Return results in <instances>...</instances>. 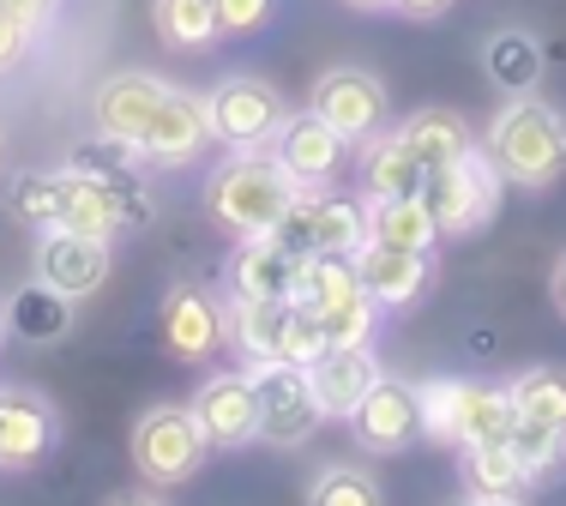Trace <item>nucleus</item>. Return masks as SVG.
Masks as SVG:
<instances>
[{
    "mask_svg": "<svg viewBox=\"0 0 566 506\" xmlns=\"http://www.w3.org/2000/svg\"><path fill=\"white\" fill-rule=\"evenodd\" d=\"M489 164L512 188H555L566 176V122L536 97H512L489 127Z\"/></svg>",
    "mask_w": 566,
    "mask_h": 506,
    "instance_id": "obj_1",
    "label": "nucleus"
},
{
    "mask_svg": "<svg viewBox=\"0 0 566 506\" xmlns=\"http://www.w3.org/2000/svg\"><path fill=\"white\" fill-rule=\"evenodd\" d=\"M290 199H295L290 169L265 151H235L218 176L206 181L211 218H218L229 235H241V242H248V235H272Z\"/></svg>",
    "mask_w": 566,
    "mask_h": 506,
    "instance_id": "obj_2",
    "label": "nucleus"
},
{
    "mask_svg": "<svg viewBox=\"0 0 566 506\" xmlns=\"http://www.w3.org/2000/svg\"><path fill=\"white\" fill-rule=\"evenodd\" d=\"M422 205L434 211L440 235L482 230V223L494 218V205H501V169L489 164V151H476V145H470V151L452 157L447 169H428Z\"/></svg>",
    "mask_w": 566,
    "mask_h": 506,
    "instance_id": "obj_3",
    "label": "nucleus"
},
{
    "mask_svg": "<svg viewBox=\"0 0 566 506\" xmlns=\"http://www.w3.org/2000/svg\"><path fill=\"white\" fill-rule=\"evenodd\" d=\"M211 452V434L199 429L193 404H157L139 417V429H133V464H139L145 483H187V476L206 464Z\"/></svg>",
    "mask_w": 566,
    "mask_h": 506,
    "instance_id": "obj_4",
    "label": "nucleus"
},
{
    "mask_svg": "<svg viewBox=\"0 0 566 506\" xmlns=\"http://www.w3.org/2000/svg\"><path fill=\"white\" fill-rule=\"evenodd\" d=\"M253 392H260V441L272 446H302L319 434L326 404L314 392V375L295 362H253Z\"/></svg>",
    "mask_w": 566,
    "mask_h": 506,
    "instance_id": "obj_5",
    "label": "nucleus"
},
{
    "mask_svg": "<svg viewBox=\"0 0 566 506\" xmlns=\"http://www.w3.org/2000/svg\"><path fill=\"white\" fill-rule=\"evenodd\" d=\"M206 109H211V139L235 145V151H260L283 127V97L265 78H223L206 97Z\"/></svg>",
    "mask_w": 566,
    "mask_h": 506,
    "instance_id": "obj_6",
    "label": "nucleus"
},
{
    "mask_svg": "<svg viewBox=\"0 0 566 506\" xmlns=\"http://www.w3.org/2000/svg\"><path fill=\"white\" fill-rule=\"evenodd\" d=\"M109 265H115V253L103 235H78V230H43L36 235V277H43L49 289H61V296H73V302L97 296V289L109 284Z\"/></svg>",
    "mask_w": 566,
    "mask_h": 506,
    "instance_id": "obj_7",
    "label": "nucleus"
},
{
    "mask_svg": "<svg viewBox=\"0 0 566 506\" xmlns=\"http://www.w3.org/2000/svg\"><path fill=\"white\" fill-rule=\"evenodd\" d=\"M61 441V417L31 386H0V471H36Z\"/></svg>",
    "mask_w": 566,
    "mask_h": 506,
    "instance_id": "obj_8",
    "label": "nucleus"
},
{
    "mask_svg": "<svg viewBox=\"0 0 566 506\" xmlns=\"http://www.w3.org/2000/svg\"><path fill=\"white\" fill-rule=\"evenodd\" d=\"M349 429H356V441L368 452H410L422 441V392L380 375L368 386V398L349 410Z\"/></svg>",
    "mask_w": 566,
    "mask_h": 506,
    "instance_id": "obj_9",
    "label": "nucleus"
},
{
    "mask_svg": "<svg viewBox=\"0 0 566 506\" xmlns=\"http://www.w3.org/2000/svg\"><path fill=\"white\" fill-rule=\"evenodd\" d=\"M307 109H314L319 122H332L344 139H374V127H380V115H386V85L374 73H361V66H332V73L314 78Z\"/></svg>",
    "mask_w": 566,
    "mask_h": 506,
    "instance_id": "obj_10",
    "label": "nucleus"
},
{
    "mask_svg": "<svg viewBox=\"0 0 566 506\" xmlns=\"http://www.w3.org/2000/svg\"><path fill=\"white\" fill-rule=\"evenodd\" d=\"M193 417L199 429L211 434V446H253L260 441V392H253L248 368H229V375H211L193 392Z\"/></svg>",
    "mask_w": 566,
    "mask_h": 506,
    "instance_id": "obj_11",
    "label": "nucleus"
},
{
    "mask_svg": "<svg viewBox=\"0 0 566 506\" xmlns=\"http://www.w3.org/2000/svg\"><path fill=\"white\" fill-rule=\"evenodd\" d=\"M344 145H349V139H344L338 127L319 122L314 109H302V115H283V127H277V139H272V157L290 169L295 188H319V181L338 176Z\"/></svg>",
    "mask_w": 566,
    "mask_h": 506,
    "instance_id": "obj_12",
    "label": "nucleus"
},
{
    "mask_svg": "<svg viewBox=\"0 0 566 506\" xmlns=\"http://www.w3.org/2000/svg\"><path fill=\"white\" fill-rule=\"evenodd\" d=\"M356 277L386 314L392 308H410L416 296L428 289L434 277V247H392V242H368L356 253Z\"/></svg>",
    "mask_w": 566,
    "mask_h": 506,
    "instance_id": "obj_13",
    "label": "nucleus"
},
{
    "mask_svg": "<svg viewBox=\"0 0 566 506\" xmlns=\"http://www.w3.org/2000/svg\"><path fill=\"white\" fill-rule=\"evenodd\" d=\"M211 145V109L206 97H193V91H175L157 103L151 127H145L139 139V157L145 164H187V157H199Z\"/></svg>",
    "mask_w": 566,
    "mask_h": 506,
    "instance_id": "obj_14",
    "label": "nucleus"
},
{
    "mask_svg": "<svg viewBox=\"0 0 566 506\" xmlns=\"http://www.w3.org/2000/svg\"><path fill=\"white\" fill-rule=\"evenodd\" d=\"M169 97V85L164 78H151V73H115L109 85L91 97V122H97L103 139H120V145H139L145 139V127H151V115H157V103Z\"/></svg>",
    "mask_w": 566,
    "mask_h": 506,
    "instance_id": "obj_15",
    "label": "nucleus"
},
{
    "mask_svg": "<svg viewBox=\"0 0 566 506\" xmlns=\"http://www.w3.org/2000/svg\"><path fill=\"white\" fill-rule=\"evenodd\" d=\"M157 331H164L169 356L199 362V356H211L223 344V314H218V302L199 296V289H169L164 308H157Z\"/></svg>",
    "mask_w": 566,
    "mask_h": 506,
    "instance_id": "obj_16",
    "label": "nucleus"
},
{
    "mask_svg": "<svg viewBox=\"0 0 566 506\" xmlns=\"http://www.w3.org/2000/svg\"><path fill=\"white\" fill-rule=\"evenodd\" d=\"M307 375H314V392H319V404H326V422L332 417L349 422V410H356L361 398H368V386L380 380V362L368 356V344H332Z\"/></svg>",
    "mask_w": 566,
    "mask_h": 506,
    "instance_id": "obj_17",
    "label": "nucleus"
},
{
    "mask_svg": "<svg viewBox=\"0 0 566 506\" xmlns=\"http://www.w3.org/2000/svg\"><path fill=\"white\" fill-rule=\"evenodd\" d=\"M290 314H295V296H235L223 331H229V344H235L248 362H272L277 344H283V326H290Z\"/></svg>",
    "mask_w": 566,
    "mask_h": 506,
    "instance_id": "obj_18",
    "label": "nucleus"
},
{
    "mask_svg": "<svg viewBox=\"0 0 566 506\" xmlns=\"http://www.w3.org/2000/svg\"><path fill=\"white\" fill-rule=\"evenodd\" d=\"M512 429H518V404H512V386L458 380V446L512 441Z\"/></svg>",
    "mask_w": 566,
    "mask_h": 506,
    "instance_id": "obj_19",
    "label": "nucleus"
},
{
    "mask_svg": "<svg viewBox=\"0 0 566 506\" xmlns=\"http://www.w3.org/2000/svg\"><path fill=\"white\" fill-rule=\"evenodd\" d=\"M295 253H283L272 235H248V242L235 247V260H229V284H235V296H290L295 289Z\"/></svg>",
    "mask_w": 566,
    "mask_h": 506,
    "instance_id": "obj_20",
    "label": "nucleus"
},
{
    "mask_svg": "<svg viewBox=\"0 0 566 506\" xmlns=\"http://www.w3.org/2000/svg\"><path fill=\"white\" fill-rule=\"evenodd\" d=\"M0 314H7V326L19 331V338H31V344H61L66 331H73V296L49 289L43 277H31L24 289H12V302Z\"/></svg>",
    "mask_w": 566,
    "mask_h": 506,
    "instance_id": "obj_21",
    "label": "nucleus"
},
{
    "mask_svg": "<svg viewBox=\"0 0 566 506\" xmlns=\"http://www.w3.org/2000/svg\"><path fill=\"white\" fill-rule=\"evenodd\" d=\"M398 139L422 169H447L452 157H464L470 145H476L470 127H464V115H452V109H416L410 122L398 127Z\"/></svg>",
    "mask_w": 566,
    "mask_h": 506,
    "instance_id": "obj_22",
    "label": "nucleus"
},
{
    "mask_svg": "<svg viewBox=\"0 0 566 506\" xmlns=\"http://www.w3.org/2000/svg\"><path fill=\"white\" fill-rule=\"evenodd\" d=\"M531 464L518 458L512 441H489V446H464V488L470 495H494V500H518L531 488Z\"/></svg>",
    "mask_w": 566,
    "mask_h": 506,
    "instance_id": "obj_23",
    "label": "nucleus"
},
{
    "mask_svg": "<svg viewBox=\"0 0 566 506\" xmlns=\"http://www.w3.org/2000/svg\"><path fill=\"white\" fill-rule=\"evenodd\" d=\"M482 66L506 97H531L543 85V43L531 31H494L489 49H482Z\"/></svg>",
    "mask_w": 566,
    "mask_h": 506,
    "instance_id": "obj_24",
    "label": "nucleus"
},
{
    "mask_svg": "<svg viewBox=\"0 0 566 506\" xmlns=\"http://www.w3.org/2000/svg\"><path fill=\"white\" fill-rule=\"evenodd\" d=\"M440 223L422 205V193L410 199H368V242H392V247H434Z\"/></svg>",
    "mask_w": 566,
    "mask_h": 506,
    "instance_id": "obj_25",
    "label": "nucleus"
},
{
    "mask_svg": "<svg viewBox=\"0 0 566 506\" xmlns=\"http://www.w3.org/2000/svg\"><path fill=\"white\" fill-rule=\"evenodd\" d=\"M356 289H361V277H356V260H349V253H307V260L295 265V289H290V296L302 302V308L326 314L332 302L356 296Z\"/></svg>",
    "mask_w": 566,
    "mask_h": 506,
    "instance_id": "obj_26",
    "label": "nucleus"
},
{
    "mask_svg": "<svg viewBox=\"0 0 566 506\" xmlns=\"http://www.w3.org/2000/svg\"><path fill=\"white\" fill-rule=\"evenodd\" d=\"M157 36L175 55H199L223 36L218 24V0H157Z\"/></svg>",
    "mask_w": 566,
    "mask_h": 506,
    "instance_id": "obj_27",
    "label": "nucleus"
},
{
    "mask_svg": "<svg viewBox=\"0 0 566 506\" xmlns=\"http://www.w3.org/2000/svg\"><path fill=\"white\" fill-rule=\"evenodd\" d=\"M361 181H368V199H410V193H422L428 169L403 151V139L392 133V139L368 145V157H361Z\"/></svg>",
    "mask_w": 566,
    "mask_h": 506,
    "instance_id": "obj_28",
    "label": "nucleus"
},
{
    "mask_svg": "<svg viewBox=\"0 0 566 506\" xmlns=\"http://www.w3.org/2000/svg\"><path fill=\"white\" fill-rule=\"evenodd\" d=\"M55 193H61V169H19L7 188V211L24 230H55Z\"/></svg>",
    "mask_w": 566,
    "mask_h": 506,
    "instance_id": "obj_29",
    "label": "nucleus"
},
{
    "mask_svg": "<svg viewBox=\"0 0 566 506\" xmlns=\"http://www.w3.org/2000/svg\"><path fill=\"white\" fill-rule=\"evenodd\" d=\"M307 506H386V495L361 464H326L307 483Z\"/></svg>",
    "mask_w": 566,
    "mask_h": 506,
    "instance_id": "obj_30",
    "label": "nucleus"
},
{
    "mask_svg": "<svg viewBox=\"0 0 566 506\" xmlns=\"http://www.w3.org/2000/svg\"><path fill=\"white\" fill-rule=\"evenodd\" d=\"M512 404H518V417L531 422H555L566 429V375L560 368H531V375L512 380Z\"/></svg>",
    "mask_w": 566,
    "mask_h": 506,
    "instance_id": "obj_31",
    "label": "nucleus"
},
{
    "mask_svg": "<svg viewBox=\"0 0 566 506\" xmlns=\"http://www.w3.org/2000/svg\"><path fill=\"white\" fill-rule=\"evenodd\" d=\"M368 247V205L356 199H319V253H356Z\"/></svg>",
    "mask_w": 566,
    "mask_h": 506,
    "instance_id": "obj_32",
    "label": "nucleus"
},
{
    "mask_svg": "<svg viewBox=\"0 0 566 506\" xmlns=\"http://www.w3.org/2000/svg\"><path fill=\"white\" fill-rule=\"evenodd\" d=\"M319 188H295V199L283 205V218H277V230H272V242L283 253H295V260H307V253H319Z\"/></svg>",
    "mask_w": 566,
    "mask_h": 506,
    "instance_id": "obj_33",
    "label": "nucleus"
},
{
    "mask_svg": "<svg viewBox=\"0 0 566 506\" xmlns=\"http://www.w3.org/2000/svg\"><path fill=\"white\" fill-rule=\"evenodd\" d=\"M380 302L368 296V289H356V296L332 302L326 314H319V326H326V344H368L374 326H380Z\"/></svg>",
    "mask_w": 566,
    "mask_h": 506,
    "instance_id": "obj_34",
    "label": "nucleus"
},
{
    "mask_svg": "<svg viewBox=\"0 0 566 506\" xmlns=\"http://www.w3.org/2000/svg\"><path fill=\"white\" fill-rule=\"evenodd\" d=\"M512 446H518L524 464H531V476H548V471H560V458H566V429L518 417V429H512Z\"/></svg>",
    "mask_w": 566,
    "mask_h": 506,
    "instance_id": "obj_35",
    "label": "nucleus"
},
{
    "mask_svg": "<svg viewBox=\"0 0 566 506\" xmlns=\"http://www.w3.org/2000/svg\"><path fill=\"white\" fill-rule=\"evenodd\" d=\"M326 350H332V344H326V326H319V314L295 302V314H290V326H283V344H277V356H272V362L314 368V362H319V356H326Z\"/></svg>",
    "mask_w": 566,
    "mask_h": 506,
    "instance_id": "obj_36",
    "label": "nucleus"
},
{
    "mask_svg": "<svg viewBox=\"0 0 566 506\" xmlns=\"http://www.w3.org/2000/svg\"><path fill=\"white\" fill-rule=\"evenodd\" d=\"M422 392V441L458 446V380H428Z\"/></svg>",
    "mask_w": 566,
    "mask_h": 506,
    "instance_id": "obj_37",
    "label": "nucleus"
},
{
    "mask_svg": "<svg viewBox=\"0 0 566 506\" xmlns=\"http://www.w3.org/2000/svg\"><path fill=\"white\" fill-rule=\"evenodd\" d=\"M272 19V0H218V24L229 36H248Z\"/></svg>",
    "mask_w": 566,
    "mask_h": 506,
    "instance_id": "obj_38",
    "label": "nucleus"
},
{
    "mask_svg": "<svg viewBox=\"0 0 566 506\" xmlns=\"http://www.w3.org/2000/svg\"><path fill=\"white\" fill-rule=\"evenodd\" d=\"M24 49H31V31H24L12 12H0V73H12V66L24 61Z\"/></svg>",
    "mask_w": 566,
    "mask_h": 506,
    "instance_id": "obj_39",
    "label": "nucleus"
},
{
    "mask_svg": "<svg viewBox=\"0 0 566 506\" xmlns=\"http://www.w3.org/2000/svg\"><path fill=\"white\" fill-rule=\"evenodd\" d=\"M0 12H12V19H19L24 31H36V24H49L55 0H0Z\"/></svg>",
    "mask_w": 566,
    "mask_h": 506,
    "instance_id": "obj_40",
    "label": "nucleus"
},
{
    "mask_svg": "<svg viewBox=\"0 0 566 506\" xmlns=\"http://www.w3.org/2000/svg\"><path fill=\"white\" fill-rule=\"evenodd\" d=\"M392 7L403 12V19H440V12L452 7V0H392Z\"/></svg>",
    "mask_w": 566,
    "mask_h": 506,
    "instance_id": "obj_41",
    "label": "nucleus"
},
{
    "mask_svg": "<svg viewBox=\"0 0 566 506\" xmlns=\"http://www.w3.org/2000/svg\"><path fill=\"white\" fill-rule=\"evenodd\" d=\"M548 289H555V308L566 314V253L555 260V277H548Z\"/></svg>",
    "mask_w": 566,
    "mask_h": 506,
    "instance_id": "obj_42",
    "label": "nucleus"
},
{
    "mask_svg": "<svg viewBox=\"0 0 566 506\" xmlns=\"http://www.w3.org/2000/svg\"><path fill=\"white\" fill-rule=\"evenodd\" d=\"M452 506H518V500H494V495H464V500H452Z\"/></svg>",
    "mask_w": 566,
    "mask_h": 506,
    "instance_id": "obj_43",
    "label": "nucleus"
},
{
    "mask_svg": "<svg viewBox=\"0 0 566 506\" xmlns=\"http://www.w3.org/2000/svg\"><path fill=\"white\" fill-rule=\"evenodd\" d=\"M356 12H380V7H392V0H349Z\"/></svg>",
    "mask_w": 566,
    "mask_h": 506,
    "instance_id": "obj_44",
    "label": "nucleus"
},
{
    "mask_svg": "<svg viewBox=\"0 0 566 506\" xmlns=\"http://www.w3.org/2000/svg\"><path fill=\"white\" fill-rule=\"evenodd\" d=\"M115 506H157V500H145V495H127V500H115Z\"/></svg>",
    "mask_w": 566,
    "mask_h": 506,
    "instance_id": "obj_45",
    "label": "nucleus"
},
{
    "mask_svg": "<svg viewBox=\"0 0 566 506\" xmlns=\"http://www.w3.org/2000/svg\"><path fill=\"white\" fill-rule=\"evenodd\" d=\"M0 331H7V314H0Z\"/></svg>",
    "mask_w": 566,
    "mask_h": 506,
    "instance_id": "obj_46",
    "label": "nucleus"
}]
</instances>
